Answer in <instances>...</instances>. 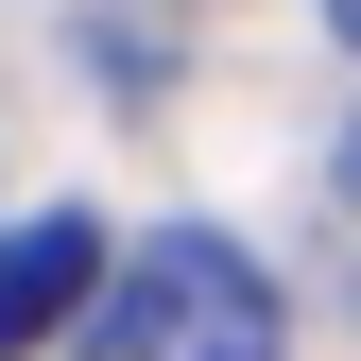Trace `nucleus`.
<instances>
[{
  "instance_id": "1",
  "label": "nucleus",
  "mask_w": 361,
  "mask_h": 361,
  "mask_svg": "<svg viewBox=\"0 0 361 361\" xmlns=\"http://www.w3.org/2000/svg\"><path fill=\"white\" fill-rule=\"evenodd\" d=\"M276 344H293V310L224 224H155L138 258H104V293L69 327V361H276Z\"/></svg>"
},
{
  "instance_id": "2",
  "label": "nucleus",
  "mask_w": 361,
  "mask_h": 361,
  "mask_svg": "<svg viewBox=\"0 0 361 361\" xmlns=\"http://www.w3.org/2000/svg\"><path fill=\"white\" fill-rule=\"evenodd\" d=\"M86 293H104V224L35 207L18 241H0V361H18V344H52V327H86Z\"/></svg>"
},
{
  "instance_id": "3",
  "label": "nucleus",
  "mask_w": 361,
  "mask_h": 361,
  "mask_svg": "<svg viewBox=\"0 0 361 361\" xmlns=\"http://www.w3.org/2000/svg\"><path fill=\"white\" fill-rule=\"evenodd\" d=\"M327 35H344V52H361V0H327Z\"/></svg>"
},
{
  "instance_id": "4",
  "label": "nucleus",
  "mask_w": 361,
  "mask_h": 361,
  "mask_svg": "<svg viewBox=\"0 0 361 361\" xmlns=\"http://www.w3.org/2000/svg\"><path fill=\"white\" fill-rule=\"evenodd\" d=\"M344 207H361V138H344Z\"/></svg>"
}]
</instances>
